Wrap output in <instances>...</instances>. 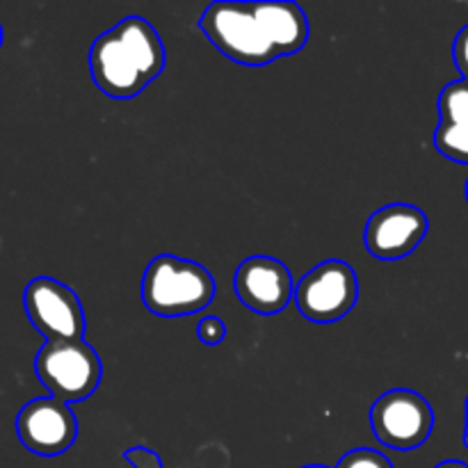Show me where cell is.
Listing matches in <instances>:
<instances>
[{
    "label": "cell",
    "instance_id": "6da1fadb",
    "mask_svg": "<svg viewBox=\"0 0 468 468\" xmlns=\"http://www.w3.org/2000/svg\"><path fill=\"white\" fill-rule=\"evenodd\" d=\"M206 39L231 62L265 67L300 53L311 35L309 18L297 3H213L201 14Z\"/></svg>",
    "mask_w": 468,
    "mask_h": 468
},
{
    "label": "cell",
    "instance_id": "7a4b0ae2",
    "mask_svg": "<svg viewBox=\"0 0 468 468\" xmlns=\"http://www.w3.org/2000/svg\"><path fill=\"white\" fill-rule=\"evenodd\" d=\"M163 39L142 16H126L99 37L90 50V69L105 96L128 101L140 96L165 71Z\"/></svg>",
    "mask_w": 468,
    "mask_h": 468
},
{
    "label": "cell",
    "instance_id": "3957f363",
    "mask_svg": "<svg viewBox=\"0 0 468 468\" xmlns=\"http://www.w3.org/2000/svg\"><path fill=\"white\" fill-rule=\"evenodd\" d=\"M215 297V279L204 265L160 254L142 277V302L160 318H183L204 311Z\"/></svg>",
    "mask_w": 468,
    "mask_h": 468
},
{
    "label": "cell",
    "instance_id": "277c9868",
    "mask_svg": "<svg viewBox=\"0 0 468 468\" xmlns=\"http://www.w3.org/2000/svg\"><path fill=\"white\" fill-rule=\"evenodd\" d=\"M35 373L53 398L82 402L99 388L103 366L85 341H50L37 352Z\"/></svg>",
    "mask_w": 468,
    "mask_h": 468
},
{
    "label": "cell",
    "instance_id": "5b68a950",
    "mask_svg": "<svg viewBox=\"0 0 468 468\" xmlns=\"http://www.w3.org/2000/svg\"><path fill=\"white\" fill-rule=\"evenodd\" d=\"M292 300L311 323H336L355 309L359 300V279L346 261H323L295 283Z\"/></svg>",
    "mask_w": 468,
    "mask_h": 468
},
{
    "label": "cell",
    "instance_id": "8992f818",
    "mask_svg": "<svg viewBox=\"0 0 468 468\" xmlns=\"http://www.w3.org/2000/svg\"><path fill=\"white\" fill-rule=\"evenodd\" d=\"M375 439L391 451H414L434 430V411L420 393L393 388L379 396L370 410Z\"/></svg>",
    "mask_w": 468,
    "mask_h": 468
},
{
    "label": "cell",
    "instance_id": "52a82bcc",
    "mask_svg": "<svg viewBox=\"0 0 468 468\" xmlns=\"http://www.w3.org/2000/svg\"><path fill=\"white\" fill-rule=\"evenodd\" d=\"M23 304L32 327L50 341H82L85 311L76 291L50 277L32 279L23 292Z\"/></svg>",
    "mask_w": 468,
    "mask_h": 468
},
{
    "label": "cell",
    "instance_id": "ba28073f",
    "mask_svg": "<svg viewBox=\"0 0 468 468\" xmlns=\"http://www.w3.org/2000/svg\"><path fill=\"white\" fill-rule=\"evenodd\" d=\"M16 434L35 455L58 457L76 443L78 419L59 398H35L18 411Z\"/></svg>",
    "mask_w": 468,
    "mask_h": 468
},
{
    "label": "cell",
    "instance_id": "9c48e42d",
    "mask_svg": "<svg viewBox=\"0 0 468 468\" xmlns=\"http://www.w3.org/2000/svg\"><path fill=\"white\" fill-rule=\"evenodd\" d=\"M428 229V215L416 206H382L366 222V250L378 261H402L425 240Z\"/></svg>",
    "mask_w": 468,
    "mask_h": 468
},
{
    "label": "cell",
    "instance_id": "30bf717a",
    "mask_svg": "<svg viewBox=\"0 0 468 468\" xmlns=\"http://www.w3.org/2000/svg\"><path fill=\"white\" fill-rule=\"evenodd\" d=\"M233 291L238 300L259 315H277L295 295L291 270L272 256H250L233 274Z\"/></svg>",
    "mask_w": 468,
    "mask_h": 468
},
{
    "label": "cell",
    "instance_id": "8fae6325",
    "mask_svg": "<svg viewBox=\"0 0 468 468\" xmlns=\"http://www.w3.org/2000/svg\"><path fill=\"white\" fill-rule=\"evenodd\" d=\"M434 146L448 160L468 165V82L455 80L439 96V126Z\"/></svg>",
    "mask_w": 468,
    "mask_h": 468
},
{
    "label": "cell",
    "instance_id": "7c38bea8",
    "mask_svg": "<svg viewBox=\"0 0 468 468\" xmlns=\"http://www.w3.org/2000/svg\"><path fill=\"white\" fill-rule=\"evenodd\" d=\"M336 468H393L391 460L373 448H355L346 452L338 462Z\"/></svg>",
    "mask_w": 468,
    "mask_h": 468
},
{
    "label": "cell",
    "instance_id": "4fadbf2b",
    "mask_svg": "<svg viewBox=\"0 0 468 468\" xmlns=\"http://www.w3.org/2000/svg\"><path fill=\"white\" fill-rule=\"evenodd\" d=\"M197 336H199V341L204 343V346L215 347L224 341V336H227V324H224V320H219L218 315H206V318H201L199 327H197Z\"/></svg>",
    "mask_w": 468,
    "mask_h": 468
},
{
    "label": "cell",
    "instance_id": "5bb4252c",
    "mask_svg": "<svg viewBox=\"0 0 468 468\" xmlns=\"http://www.w3.org/2000/svg\"><path fill=\"white\" fill-rule=\"evenodd\" d=\"M123 460H126L133 468H165L158 452H154L151 448L144 446L128 448V451L123 452Z\"/></svg>",
    "mask_w": 468,
    "mask_h": 468
},
{
    "label": "cell",
    "instance_id": "9a60e30c",
    "mask_svg": "<svg viewBox=\"0 0 468 468\" xmlns=\"http://www.w3.org/2000/svg\"><path fill=\"white\" fill-rule=\"evenodd\" d=\"M452 59H455L457 71L462 73V80L468 82V23L457 32L455 44H452Z\"/></svg>",
    "mask_w": 468,
    "mask_h": 468
},
{
    "label": "cell",
    "instance_id": "2e32d148",
    "mask_svg": "<svg viewBox=\"0 0 468 468\" xmlns=\"http://www.w3.org/2000/svg\"><path fill=\"white\" fill-rule=\"evenodd\" d=\"M434 468H468V464L460 460H448V462H441V464H437Z\"/></svg>",
    "mask_w": 468,
    "mask_h": 468
},
{
    "label": "cell",
    "instance_id": "e0dca14e",
    "mask_svg": "<svg viewBox=\"0 0 468 468\" xmlns=\"http://www.w3.org/2000/svg\"><path fill=\"white\" fill-rule=\"evenodd\" d=\"M464 443L468 448V398H466V428H464Z\"/></svg>",
    "mask_w": 468,
    "mask_h": 468
},
{
    "label": "cell",
    "instance_id": "ac0fdd59",
    "mask_svg": "<svg viewBox=\"0 0 468 468\" xmlns=\"http://www.w3.org/2000/svg\"><path fill=\"white\" fill-rule=\"evenodd\" d=\"M302 468H327V466H320V464H311V466H302Z\"/></svg>",
    "mask_w": 468,
    "mask_h": 468
},
{
    "label": "cell",
    "instance_id": "d6986e66",
    "mask_svg": "<svg viewBox=\"0 0 468 468\" xmlns=\"http://www.w3.org/2000/svg\"><path fill=\"white\" fill-rule=\"evenodd\" d=\"M0 44H3V27H0Z\"/></svg>",
    "mask_w": 468,
    "mask_h": 468
},
{
    "label": "cell",
    "instance_id": "ffe728a7",
    "mask_svg": "<svg viewBox=\"0 0 468 468\" xmlns=\"http://www.w3.org/2000/svg\"><path fill=\"white\" fill-rule=\"evenodd\" d=\"M466 201H468V181H466Z\"/></svg>",
    "mask_w": 468,
    "mask_h": 468
}]
</instances>
